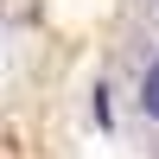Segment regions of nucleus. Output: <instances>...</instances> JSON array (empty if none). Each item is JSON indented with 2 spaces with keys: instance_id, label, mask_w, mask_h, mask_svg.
<instances>
[{
  "instance_id": "f257e3e1",
  "label": "nucleus",
  "mask_w": 159,
  "mask_h": 159,
  "mask_svg": "<svg viewBox=\"0 0 159 159\" xmlns=\"http://www.w3.org/2000/svg\"><path fill=\"white\" fill-rule=\"evenodd\" d=\"M140 115H147V121L159 127V57L147 64V70H140Z\"/></svg>"
}]
</instances>
